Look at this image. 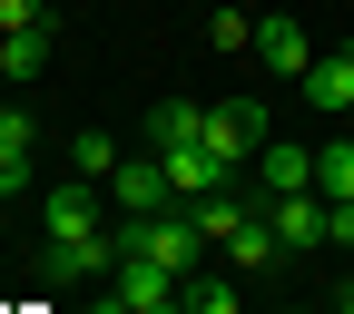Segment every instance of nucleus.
I'll use <instances>...</instances> for the list:
<instances>
[{
    "label": "nucleus",
    "instance_id": "f257e3e1",
    "mask_svg": "<svg viewBox=\"0 0 354 314\" xmlns=\"http://www.w3.org/2000/svg\"><path fill=\"white\" fill-rule=\"evenodd\" d=\"M50 255L59 275H118V236H99V197L88 187H50Z\"/></svg>",
    "mask_w": 354,
    "mask_h": 314
},
{
    "label": "nucleus",
    "instance_id": "f03ea898",
    "mask_svg": "<svg viewBox=\"0 0 354 314\" xmlns=\"http://www.w3.org/2000/svg\"><path fill=\"white\" fill-rule=\"evenodd\" d=\"M128 255H148V265H177V275H197V255H207V226H197V206L177 197V206H158V216H128V236H118Z\"/></svg>",
    "mask_w": 354,
    "mask_h": 314
},
{
    "label": "nucleus",
    "instance_id": "7ed1b4c3",
    "mask_svg": "<svg viewBox=\"0 0 354 314\" xmlns=\"http://www.w3.org/2000/svg\"><path fill=\"white\" fill-rule=\"evenodd\" d=\"M197 138H207L216 167H246V157L266 148V108H256V99H216V108L197 118Z\"/></svg>",
    "mask_w": 354,
    "mask_h": 314
},
{
    "label": "nucleus",
    "instance_id": "20e7f679",
    "mask_svg": "<svg viewBox=\"0 0 354 314\" xmlns=\"http://www.w3.org/2000/svg\"><path fill=\"white\" fill-rule=\"evenodd\" d=\"M109 197H118V216H158V206H177V187H167V167H158V157H118Z\"/></svg>",
    "mask_w": 354,
    "mask_h": 314
},
{
    "label": "nucleus",
    "instance_id": "39448f33",
    "mask_svg": "<svg viewBox=\"0 0 354 314\" xmlns=\"http://www.w3.org/2000/svg\"><path fill=\"white\" fill-rule=\"evenodd\" d=\"M266 226L286 236V255L325 246V197H315V187H295V197H266Z\"/></svg>",
    "mask_w": 354,
    "mask_h": 314
},
{
    "label": "nucleus",
    "instance_id": "423d86ee",
    "mask_svg": "<svg viewBox=\"0 0 354 314\" xmlns=\"http://www.w3.org/2000/svg\"><path fill=\"white\" fill-rule=\"evenodd\" d=\"M118 295L138 304V314H158V304L187 295V275H177V265H148V255H118Z\"/></svg>",
    "mask_w": 354,
    "mask_h": 314
},
{
    "label": "nucleus",
    "instance_id": "0eeeda50",
    "mask_svg": "<svg viewBox=\"0 0 354 314\" xmlns=\"http://www.w3.org/2000/svg\"><path fill=\"white\" fill-rule=\"evenodd\" d=\"M216 255H227V265H236V275H266V265H276V255H286V236H276V226H266V206H256V216H236V236H216Z\"/></svg>",
    "mask_w": 354,
    "mask_h": 314
},
{
    "label": "nucleus",
    "instance_id": "6e6552de",
    "mask_svg": "<svg viewBox=\"0 0 354 314\" xmlns=\"http://www.w3.org/2000/svg\"><path fill=\"white\" fill-rule=\"evenodd\" d=\"M256 59L276 79H305V69H315V39H305L295 20H256Z\"/></svg>",
    "mask_w": 354,
    "mask_h": 314
},
{
    "label": "nucleus",
    "instance_id": "1a4fd4ad",
    "mask_svg": "<svg viewBox=\"0 0 354 314\" xmlns=\"http://www.w3.org/2000/svg\"><path fill=\"white\" fill-rule=\"evenodd\" d=\"M256 187H266V197L315 187V148H276V138H266V148H256Z\"/></svg>",
    "mask_w": 354,
    "mask_h": 314
},
{
    "label": "nucleus",
    "instance_id": "9d476101",
    "mask_svg": "<svg viewBox=\"0 0 354 314\" xmlns=\"http://www.w3.org/2000/svg\"><path fill=\"white\" fill-rule=\"evenodd\" d=\"M20 187H30V108L0 99V197H20Z\"/></svg>",
    "mask_w": 354,
    "mask_h": 314
},
{
    "label": "nucleus",
    "instance_id": "9b49d317",
    "mask_svg": "<svg viewBox=\"0 0 354 314\" xmlns=\"http://www.w3.org/2000/svg\"><path fill=\"white\" fill-rule=\"evenodd\" d=\"M305 99H315V108H354V50H315V69H305Z\"/></svg>",
    "mask_w": 354,
    "mask_h": 314
},
{
    "label": "nucleus",
    "instance_id": "f8f14e48",
    "mask_svg": "<svg viewBox=\"0 0 354 314\" xmlns=\"http://www.w3.org/2000/svg\"><path fill=\"white\" fill-rule=\"evenodd\" d=\"M59 50V30H0V79H39Z\"/></svg>",
    "mask_w": 354,
    "mask_h": 314
},
{
    "label": "nucleus",
    "instance_id": "ddd939ff",
    "mask_svg": "<svg viewBox=\"0 0 354 314\" xmlns=\"http://www.w3.org/2000/svg\"><path fill=\"white\" fill-rule=\"evenodd\" d=\"M197 99H158V118H148V157H167V148H197Z\"/></svg>",
    "mask_w": 354,
    "mask_h": 314
},
{
    "label": "nucleus",
    "instance_id": "4468645a",
    "mask_svg": "<svg viewBox=\"0 0 354 314\" xmlns=\"http://www.w3.org/2000/svg\"><path fill=\"white\" fill-rule=\"evenodd\" d=\"M315 197L325 206H354V138H325L315 148Z\"/></svg>",
    "mask_w": 354,
    "mask_h": 314
},
{
    "label": "nucleus",
    "instance_id": "2eb2a0df",
    "mask_svg": "<svg viewBox=\"0 0 354 314\" xmlns=\"http://www.w3.org/2000/svg\"><path fill=\"white\" fill-rule=\"evenodd\" d=\"M177 304H187V314H246V295H236V265H227V275H207V265H197Z\"/></svg>",
    "mask_w": 354,
    "mask_h": 314
},
{
    "label": "nucleus",
    "instance_id": "dca6fc26",
    "mask_svg": "<svg viewBox=\"0 0 354 314\" xmlns=\"http://www.w3.org/2000/svg\"><path fill=\"white\" fill-rule=\"evenodd\" d=\"M69 167L79 177H118V138H109V128H79V138H69Z\"/></svg>",
    "mask_w": 354,
    "mask_h": 314
},
{
    "label": "nucleus",
    "instance_id": "f3484780",
    "mask_svg": "<svg viewBox=\"0 0 354 314\" xmlns=\"http://www.w3.org/2000/svg\"><path fill=\"white\" fill-rule=\"evenodd\" d=\"M207 39H216V50H256V20H246V10H216Z\"/></svg>",
    "mask_w": 354,
    "mask_h": 314
},
{
    "label": "nucleus",
    "instance_id": "a211bd4d",
    "mask_svg": "<svg viewBox=\"0 0 354 314\" xmlns=\"http://www.w3.org/2000/svg\"><path fill=\"white\" fill-rule=\"evenodd\" d=\"M0 30H59L50 0H0Z\"/></svg>",
    "mask_w": 354,
    "mask_h": 314
},
{
    "label": "nucleus",
    "instance_id": "6ab92c4d",
    "mask_svg": "<svg viewBox=\"0 0 354 314\" xmlns=\"http://www.w3.org/2000/svg\"><path fill=\"white\" fill-rule=\"evenodd\" d=\"M325 246H354V206H325Z\"/></svg>",
    "mask_w": 354,
    "mask_h": 314
},
{
    "label": "nucleus",
    "instance_id": "aec40b11",
    "mask_svg": "<svg viewBox=\"0 0 354 314\" xmlns=\"http://www.w3.org/2000/svg\"><path fill=\"white\" fill-rule=\"evenodd\" d=\"M79 314H128V295H99V304H79Z\"/></svg>",
    "mask_w": 354,
    "mask_h": 314
},
{
    "label": "nucleus",
    "instance_id": "412c9836",
    "mask_svg": "<svg viewBox=\"0 0 354 314\" xmlns=\"http://www.w3.org/2000/svg\"><path fill=\"white\" fill-rule=\"evenodd\" d=\"M335 314H354V265H344V295H335Z\"/></svg>",
    "mask_w": 354,
    "mask_h": 314
},
{
    "label": "nucleus",
    "instance_id": "4be33fe9",
    "mask_svg": "<svg viewBox=\"0 0 354 314\" xmlns=\"http://www.w3.org/2000/svg\"><path fill=\"white\" fill-rule=\"evenodd\" d=\"M128 314H138V304H128ZM158 314H187V304H158Z\"/></svg>",
    "mask_w": 354,
    "mask_h": 314
}]
</instances>
